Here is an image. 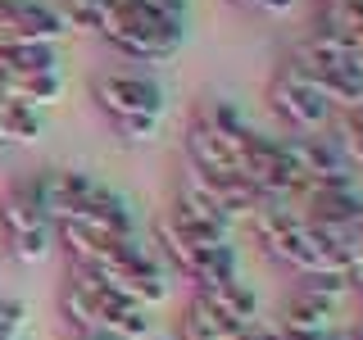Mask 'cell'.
<instances>
[{"mask_svg": "<svg viewBox=\"0 0 363 340\" xmlns=\"http://www.w3.org/2000/svg\"><path fill=\"white\" fill-rule=\"evenodd\" d=\"M41 136V113L18 100H0V145L5 141H37Z\"/></svg>", "mask_w": 363, "mask_h": 340, "instance_id": "obj_15", "label": "cell"}, {"mask_svg": "<svg viewBox=\"0 0 363 340\" xmlns=\"http://www.w3.org/2000/svg\"><path fill=\"white\" fill-rule=\"evenodd\" d=\"M0 232H5V249L14 264H41L55 249V218L45 213L37 196V181H14L0 200Z\"/></svg>", "mask_w": 363, "mask_h": 340, "instance_id": "obj_5", "label": "cell"}, {"mask_svg": "<svg viewBox=\"0 0 363 340\" xmlns=\"http://www.w3.org/2000/svg\"><path fill=\"white\" fill-rule=\"evenodd\" d=\"M77 272L100 277L105 286L128 295V300L141 304V309H155V304L168 300V272L150 249H141V241H109L86 268H77Z\"/></svg>", "mask_w": 363, "mask_h": 340, "instance_id": "obj_4", "label": "cell"}, {"mask_svg": "<svg viewBox=\"0 0 363 340\" xmlns=\"http://www.w3.org/2000/svg\"><path fill=\"white\" fill-rule=\"evenodd\" d=\"M100 37L118 55H128V60L164 64V60H173L182 50V41H186V18H168V14H155V9H141V5H132V0H123L105 18Z\"/></svg>", "mask_w": 363, "mask_h": 340, "instance_id": "obj_3", "label": "cell"}, {"mask_svg": "<svg viewBox=\"0 0 363 340\" xmlns=\"http://www.w3.org/2000/svg\"><path fill=\"white\" fill-rule=\"evenodd\" d=\"M68 340H118V336H109V332H73Z\"/></svg>", "mask_w": 363, "mask_h": 340, "instance_id": "obj_20", "label": "cell"}, {"mask_svg": "<svg viewBox=\"0 0 363 340\" xmlns=\"http://www.w3.org/2000/svg\"><path fill=\"white\" fill-rule=\"evenodd\" d=\"M0 86H5V100H18V105H55L64 91V77L60 73H28V77H0Z\"/></svg>", "mask_w": 363, "mask_h": 340, "instance_id": "obj_13", "label": "cell"}, {"mask_svg": "<svg viewBox=\"0 0 363 340\" xmlns=\"http://www.w3.org/2000/svg\"><path fill=\"white\" fill-rule=\"evenodd\" d=\"M28 327V304L23 300H0V340H18Z\"/></svg>", "mask_w": 363, "mask_h": 340, "instance_id": "obj_17", "label": "cell"}, {"mask_svg": "<svg viewBox=\"0 0 363 340\" xmlns=\"http://www.w3.org/2000/svg\"><path fill=\"white\" fill-rule=\"evenodd\" d=\"M68 32L60 9L41 5V0H0V45L9 41H41L55 45Z\"/></svg>", "mask_w": 363, "mask_h": 340, "instance_id": "obj_9", "label": "cell"}, {"mask_svg": "<svg viewBox=\"0 0 363 340\" xmlns=\"http://www.w3.org/2000/svg\"><path fill=\"white\" fill-rule=\"evenodd\" d=\"M145 340H159V336H145Z\"/></svg>", "mask_w": 363, "mask_h": 340, "instance_id": "obj_22", "label": "cell"}, {"mask_svg": "<svg viewBox=\"0 0 363 340\" xmlns=\"http://www.w3.org/2000/svg\"><path fill=\"white\" fill-rule=\"evenodd\" d=\"M327 340H363V327H350V332H332Z\"/></svg>", "mask_w": 363, "mask_h": 340, "instance_id": "obj_21", "label": "cell"}, {"mask_svg": "<svg viewBox=\"0 0 363 340\" xmlns=\"http://www.w3.org/2000/svg\"><path fill=\"white\" fill-rule=\"evenodd\" d=\"M300 218L327 232H354V222L363 218V191L359 186H327L300 196Z\"/></svg>", "mask_w": 363, "mask_h": 340, "instance_id": "obj_10", "label": "cell"}, {"mask_svg": "<svg viewBox=\"0 0 363 340\" xmlns=\"http://www.w3.org/2000/svg\"><path fill=\"white\" fill-rule=\"evenodd\" d=\"M91 96H96L100 113L109 118V128L132 145L155 141L159 118H164V109H168L164 86H159L155 77H141V73H105V77H96Z\"/></svg>", "mask_w": 363, "mask_h": 340, "instance_id": "obj_2", "label": "cell"}, {"mask_svg": "<svg viewBox=\"0 0 363 340\" xmlns=\"http://www.w3.org/2000/svg\"><path fill=\"white\" fill-rule=\"evenodd\" d=\"M196 300L209 313H218L223 322H232V327H250L259 317V300H255V290H250L241 277L218 281V286H204V290H196Z\"/></svg>", "mask_w": 363, "mask_h": 340, "instance_id": "obj_11", "label": "cell"}, {"mask_svg": "<svg viewBox=\"0 0 363 340\" xmlns=\"http://www.w3.org/2000/svg\"><path fill=\"white\" fill-rule=\"evenodd\" d=\"M132 5H141V9H155V14H168V18H186L191 0H132Z\"/></svg>", "mask_w": 363, "mask_h": 340, "instance_id": "obj_19", "label": "cell"}, {"mask_svg": "<svg viewBox=\"0 0 363 340\" xmlns=\"http://www.w3.org/2000/svg\"><path fill=\"white\" fill-rule=\"evenodd\" d=\"M232 5L245 9V14H259V18H277V14H286L295 0H232Z\"/></svg>", "mask_w": 363, "mask_h": 340, "instance_id": "obj_18", "label": "cell"}, {"mask_svg": "<svg viewBox=\"0 0 363 340\" xmlns=\"http://www.w3.org/2000/svg\"><path fill=\"white\" fill-rule=\"evenodd\" d=\"M60 313L73 332H109L118 340H145L155 336L150 309L132 304L128 295H118L113 286H105L100 277L91 272L68 268V281L60 290Z\"/></svg>", "mask_w": 363, "mask_h": 340, "instance_id": "obj_1", "label": "cell"}, {"mask_svg": "<svg viewBox=\"0 0 363 340\" xmlns=\"http://www.w3.org/2000/svg\"><path fill=\"white\" fill-rule=\"evenodd\" d=\"M55 222H73V227H82V232H91V236H105V241H136V218H132L128 200L105 191L100 181H91L86 196Z\"/></svg>", "mask_w": 363, "mask_h": 340, "instance_id": "obj_8", "label": "cell"}, {"mask_svg": "<svg viewBox=\"0 0 363 340\" xmlns=\"http://www.w3.org/2000/svg\"><path fill=\"white\" fill-rule=\"evenodd\" d=\"M286 150H291V168L295 181H300V196L309 191H327V186H359L350 159L340 154V145L327 132L318 136H286ZM295 196V200H300Z\"/></svg>", "mask_w": 363, "mask_h": 340, "instance_id": "obj_6", "label": "cell"}, {"mask_svg": "<svg viewBox=\"0 0 363 340\" xmlns=\"http://www.w3.org/2000/svg\"><path fill=\"white\" fill-rule=\"evenodd\" d=\"M327 132H332V141L340 145V154L350 159V168L363 173V105L359 109H336Z\"/></svg>", "mask_w": 363, "mask_h": 340, "instance_id": "obj_14", "label": "cell"}, {"mask_svg": "<svg viewBox=\"0 0 363 340\" xmlns=\"http://www.w3.org/2000/svg\"><path fill=\"white\" fill-rule=\"evenodd\" d=\"M123 0H64V23L68 28H86V32H100L105 28V18L118 9Z\"/></svg>", "mask_w": 363, "mask_h": 340, "instance_id": "obj_16", "label": "cell"}, {"mask_svg": "<svg viewBox=\"0 0 363 340\" xmlns=\"http://www.w3.org/2000/svg\"><path fill=\"white\" fill-rule=\"evenodd\" d=\"M28 73H60V50L41 41L0 45V77H28Z\"/></svg>", "mask_w": 363, "mask_h": 340, "instance_id": "obj_12", "label": "cell"}, {"mask_svg": "<svg viewBox=\"0 0 363 340\" xmlns=\"http://www.w3.org/2000/svg\"><path fill=\"white\" fill-rule=\"evenodd\" d=\"M268 105H272V113H277L281 123L295 132V136H318V132H327L332 128V105H327L318 91L304 82L295 68H286L281 64V73L272 77V86H268Z\"/></svg>", "mask_w": 363, "mask_h": 340, "instance_id": "obj_7", "label": "cell"}]
</instances>
